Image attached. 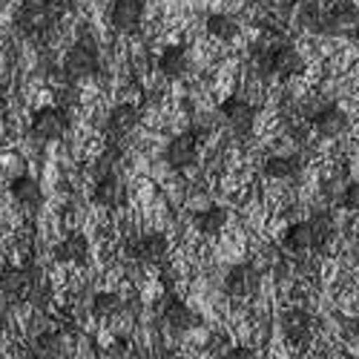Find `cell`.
Returning <instances> with one entry per match:
<instances>
[{
  "label": "cell",
  "instance_id": "1",
  "mask_svg": "<svg viewBox=\"0 0 359 359\" xmlns=\"http://www.w3.org/2000/svg\"><path fill=\"white\" fill-rule=\"evenodd\" d=\"M57 18H61V12H57V6L52 4V0H26V4H20L18 15H15V23L26 38L43 41L55 32Z\"/></svg>",
  "mask_w": 359,
  "mask_h": 359
},
{
  "label": "cell",
  "instance_id": "2",
  "mask_svg": "<svg viewBox=\"0 0 359 359\" xmlns=\"http://www.w3.org/2000/svg\"><path fill=\"white\" fill-rule=\"evenodd\" d=\"M101 69V57H98V49L93 41H78L67 49L64 61H61V72H64V81H72V83H81L86 78H95Z\"/></svg>",
  "mask_w": 359,
  "mask_h": 359
},
{
  "label": "cell",
  "instance_id": "3",
  "mask_svg": "<svg viewBox=\"0 0 359 359\" xmlns=\"http://www.w3.org/2000/svg\"><path fill=\"white\" fill-rule=\"evenodd\" d=\"M69 112H64L61 107H41L32 112L29 118V135L41 144H49V141H61L69 130Z\"/></svg>",
  "mask_w": 359,
  "mask_h": 359
},
{
  "label": "cell",
  "instance_id": "4",
  "mask_svg": "<svg viewBox=\"0 0 359 359\" xmlns=\"http://www.w3.org/2000/svg\"><path fill=\"white\" fill-rule=\"evenodd\" d=\"M170 253V242L167 236L158 233V230H149V233H141L135 238L124 245V259H133V262H141V264H164Z\"/></svg>",
  "mask_w": 359,
  "mask_h": 359
},
{
  "label": "cell",
  "instance_id": "5",
  "mask_svg": "<svg viewBox=\"0 0 359 359\" xmlns=\"http://www.w3.org/2000/svg\"><path fill=\"white\" fill-rule=\"evenodd\" d=\"M138 121H141V109L135 104H130V101L115 104L107 115V147H121L124 149V141L133 135Z\"/></svg>",
  "mask_w": 359,
  "mask_h": 359
},
{
  "label": "cell",
  "instance_id": "6",
  "mask_svg": "<svg viewBox=\"0 0 359 359\" xmlns=\"http://www.w3.org/2000/svg\"><path fill=\"white\" fill-rule=\"evenodd\" d=\"M325 35H342V38H356L359 35V9L348 0L342 4H334L322 18V29Z\"/></svg>",
  "mask_w": 359,
  "mask_h": 359
},
{
  "label": "cell",
  "instance_id": "7",
  "mask_svg": "<svg viewBox=\"0 0 359 359\" xmlns=\"http://www.w3.org/2000/svg\"><path fill=\"white\" fill-rule=\"evenodd\" d=\"M219 115H222V121H224L236 135H250V130H253V124H256V107H253L250 101H245V98H238V95L222 101Z\"/></svg>",
  "mask_w": 359,
  "mask_h": 359
},
{
  "label": "cell",
  "instance_id": "8",
  "mask_svg": "<svg viewBox=\"0 0 359 359\" xmlns=\"http://www.w3.org/2000/svg\"><path fill=\"white\" fill-rule=\"evenodd\" d=\"M264 69H271L276 78L287 81V78H296V75L305 72V57L299 55V49L282 43V46H276L273 52L264 55Z\"/></svg>",
  "mask_w": 359,
  "mask_h": 359
},
{
  "label": "cell",
  "instance_id": "9",
  "mask_svg": "<svg viewBox=\"0 0 359 359\" xmlns=\"http://www.w3.org/2000/svg\"><path fill=\"white\" fill-rule=\"evenodd\" d=\"M198 138L193 135V133H178L170 144H167V149H164V158H167V164L172 167V170H190L196 161H198Z\"/></svg>",
  "mask_w": 359,
  "mask_h": 359
},
{
  "label": "cell",
  "instance_id": "10",
  "mask_svg": "<svg viewBox=\"0 0 359 359\" xmlns=\"http://www.w3.org/2000/svg\"><path fill=\"white\" fill-rule=\"evenodd\" d=\"M144 20V4L141 0H112L109 6V26L115 32H135Z\"/></svg>",
  "mask_w": 359,
  "mask_h": 359
},
{
  "label": "cell",
  "instance_id": "11",
  "mask_svg": "<svg viewBox=\"0 0 359 359\" xmlns=\"http://www.w3.org/2000/svg\"><path fill=\"white\" fill-rule=\"evenodd\" d=\"M190 69H193V57H190V49L184 43H172V46L161 49V55H158V72L164 78L178 81V78H184Z\"/></svg>",
  "mask_w": 359,
  "mask_h": 359
},
{
  "label": "cell",
  "instance_id": "12",
  "mask_svg": "<svg viewBox=\"0 0 359 359\" xmlns=\"http://www.w3.org/2000/svg\"><path fill=\"white\" fill-rule=\"evenodd\" d=\"M127 198V187H124V178L118 175V170L95 178V187H93V201L101 204V207H118V204H124Z\"/></svg>",
  "mask_w": 359,
  "mask_h": 359
},
{
  "label": "cell",
  "instance_id": "13",
  "mask_svg": "<svg viewBox=\"0 0 359 359\" xmlns=\"http://www.w3.org/2000/svg\"><path fill=\"white\" fill-rule=\"evenodd\" d=\"M9 196L20 207H26V210H38V207L43 204V187H41V182H38V178H32V175H26V172H18L12 182H9Z\"/></svg>",
  "mask_w": 359,
  "mask_h": 359
},
{
  "label": "cell",
  "instance_id": "14",
  "mask_svg": "<svg viewBox=\"0 0 359 359\" xmlns=\"http://www.w3.org/2000/svg\"><path fill=\"white\" fill-rule=\"evenodd\" d=\"M224 290L236 299H250L259 290V273L253 264H236L230 267V273L224 279Z\"/></svg>",
  "mask_w": 359,
  "mask_h": 359
},
{
  "label": "cell",
  "instance_id": "15",
  "mask_svg": "<svg viewBox=\"0 0 359 359\" xmlns=\"http://www.w3.org/2000/svg\"><path fill=\"white\" fill-rule=\"evenodd\" d=\"M161 319H164V325L170 327V331H175V334H184V331H190V327H196V313L190 311V305L182 302V299L172 296V293L164 299Z\"/></svg>",
  "mask_w": 359,
  "mask_h": 359
},
{
  "label": "cell",
  "instance_id": "16",
  "mask_svg": "<svg viewBox=\"0 0 359 359\" xmlns=\"http://www.w3.org/2000/svg\"><path fill=\"white\" fill-rule=\"evenodd\" d=\"M41 279L38 271H29V267H12V271L0 273V293L9 299H26V293L32 290V285Z\"/></svg>",
  "mask_w": 359,
  "mask_h": 359
},
{
  "label": "cell",
  "instance_id": "17",
  "mask_svg": "<svg viewBox=\"0 0 359 359\" xmlns=\"http://www.w3.org/2000/svg\"><path fill=\"white\" fill-rule=\"evenodd\" d=\"M282 334L293 345H305L311 339V334H313V319L305 311L290 308V311L282 313Z\"/></svg>",
  "mask_w": 359,
  "mask_h": 359
},
{
  "label": "cell",
  "instance_id": "18",
  "mask_svg": "<svg viewBox=\"0 0 359 359\" xmlns=\"http://www.w3.org/2000/svg\"><path fill=\"white\" fill-rule=\"evenodd\" d=\"M86 256H89V242H86L83 233L64 236L61 242H57V248H55V259L64 262V264H83Z\"/></svg>",
  "mask_w": 359,
  "mask_h": 359
},
{
  "label": "cell",
  "instance_id": "19",
  "mask_svg": "<svg viewBox=\"0 0 359 359\" xmlns=\"http://www.w3.org/2000/svg\"><path fill=\"white\" fill-rule=\"evenodd\" d=\"M348 127V118L339 107H325L313 115V130L322 135V138H339Z\"/></svg>",
  "mask_w": 359,
  "mask_h": 359
},
{
  "label": "cell",
  "instance_id": "20",
  "mask_svg": "<svg viewBox=\"0 0 359 359\" xmlns=\"http://www.w3.org/2000/svg\"><path fill=\"white\" fill-rule=\"evenodd\" d=\"M282 245L287 253H305L313 248V233L308 222H293L287 224V230L282 233Z\"/></svg>",
  "mask_w": 359,
  "mask_h": 359
},
{
  "label": "cell",
  "instance_id": "21",
  "mask_svg": "<svg viewBox=\"0 0 359 359\" xmlns=\"http://www.w3.org/2000/svg\"><path fill=\"white\" fill-rule=\"evenodd\" d=\"M207 32H210L216 41L222 43H230L238 38V32H242V26H238V20L233 15H224V12H216L207 18Z\"/></svg>",
  "mask_w": 359,
  "mask_h": 359
},
{
  "label": "cell",
  "instance_id": "22",
  "mask_svg": "<svg viewBox=\"0 0 359 359\" xmlns=\"http://www.w3.org/2000/svg\"><path fill=\"white\" fill-rule=\"evenodd\" d=\"M227 222H230V213L224 210V207H219V204L207 207V210H201V213L196 216V227H198V233H204V236H219V233L227 227Z\"/></svg>",
  "mask_w": 359,
  "mask_h": 359
},
{
  "label": "cell",
  "instance_id": "23",
  "mask_svg": "<svg viewBox=\"0 0 359 359\" xmlns=\"http://www.w3.org/2000/svg\"><path fill=\"white\" fill-rule=\"evenodd\" d=\"M35 356H64L67 353V337L61 331H41L35 337Z\"/></svg>",
  "mask_w": 359,
  "mask_h": 359
},
{
  "label": "cell",
  "instance_id": "24",
  "mask_svg": "<svg viewBox=\"0 0 359 359\" xmlns=\"http://www.w3.org/2000/svg\"><path fill=\"white\" fill-rule=\"evenodd\" d=\"M264 175L267 178H276V182H285V178H293L296 170H299V161L296 158H287V156H271L264 161Z\"/></svg>",
  "mask_w": 359,
  "mask_h": 359
},
{
  "label": "cell",
  "instance_id": "25",
  "mask_svg": "<svg viewBox=\"0 0 359 359\" xmlns=\"http://www.w3.org/2000/svg\"><path fill=\"white\" fill-rule=\"evenodd\" d=\"M308 224H311V233H313V248H325L334 238V219H331V213L319 210V213L311 216Z\"/></svg>",
  "mask_w": 359,
  "mask_h": 359
},
{
  "label": "cell",
  "instance_id": "26",
  "mask_svg": "<svg viewBox=\"0 0 359 359\" xmlns=\"http://www.w3.org/2000/svg\"><path fill=\"white\" fill-rule=\"evenodd\" d=\"M121 296H118L115 290H101V293H95L93 296V313L98 316V319H109V316H115L118 311H121Z\"/></svg>",
  "mask_w": 359,
  "mask_h": 359
},
{
  "label": "cell",
  "instance_id": "27",
  "mask_svg": "<svg viewBox=\"0 0 359 359\" xmlns=\"http://www.w3.org/2000/svg\"><path fill=\"white\" fill-rule=\"evenodd\" d=\"M325 4L322 0H302L299 4V20H302L311 32H319L322 29V18H325Z\"/></svg>",
  "mask_w": 359,
  "mask_h": 359
},
{
  "label": "cell",
  "instance_id": "28",
  "mask_svg": "<svg viewBox=\"0 0 359 359\" xmlns=\"http://www.w3.org/2000/svg\"><path fill=\"white\" fill-rule=\"evenodd\" d=\"M55 107H61L64 112H69L72 107H78L81 104V93H78V86L72 83V81H67V86H61L57 89V95H55Z\"/></svg>",
  "mask_w": 359,
  "mask_h": 359
},
{
  "label": "cell",
  "instance_id": "29",
  "mask_svg": "<svg viewBox=\"0 0 359 359\" xmlns=\"http://www.w3.org/2000/svg\"><path fill=\"white\" fill-rule=\"evenodd\" d=\"M213 130H216V118H213V115H207V112H201V115H196V121H193V130H190V133H193L198 141H204Z\"/></svg>",
  "mask_w": 359,
  "mask_h": 359
},
{
  "label": "cell",
  "instance_id": "30",
  "mask_svg": "<svg viewBox=\"0 0 359 359\" xmlns=\"http://www.w3.org/2000/svg\"><path fill=\"white\" fill-rule=\"evenodd\" d=\"M342 207L345 210H351V213H359V182H351L345 190H342Z\"/></svg>",
  "mask_w": 359,
  "mask_h": 359
},
{
  "label": "cell",
  "instance_id": "31",
  "mask_svg": "<svg viewBox=\"0 0 359 359\" xmlns=\"http://www.w3.org/2000/svg\"><path fill=\"white\" fill-rule=\"evenodd\" d=\"M227 356H233V359H250L253 351H250V348H236V351H230Z\"/></svg>",
  "mask_w": 359,
  "mask_h": 359
},
{
  "label": "cell",
  "instance_id": "32",
  "mask_svg": "<svg viewBox=\"0 0 359 359\" xmlns=\"http://www.w3.org/2000/svg\"><path fill=\"white\" fill-rule=\"evenodd\" d=\"M6 6H9V0H0V12H4Z\"/></svg>",
  "mask_w": 359,
  "mask_h": 359
},
{
  "label": "cell",
  "instance_id": "33",
  "mask_svg": "<svg viewBox=\"0 0 359 359\" xmlns=\"http://www.w3.org/2000/svg\"><path fill=\"white\" fill-rule=\"evenodd\" d=\"M356 337H359V327H356Z\"/></svg>",
  "mask_w": 359,
  "mask_h": 359
}]
</instances>
